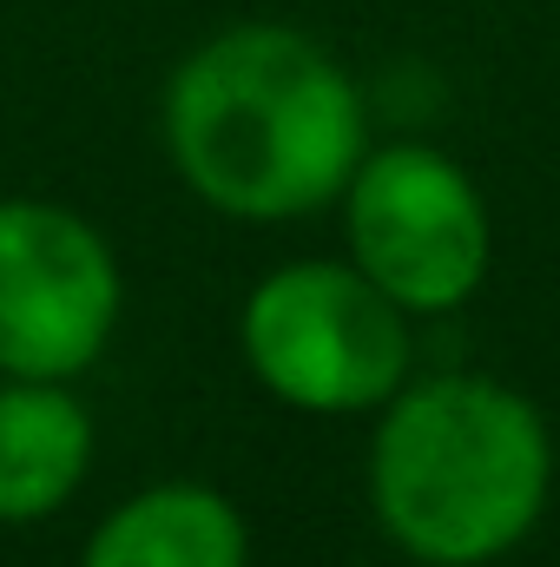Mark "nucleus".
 I'll use <instances>...</instances> for the list:
<instances>
[{
    "label": "nucleus",
    "instance_id": "obj_1",
    "mask_svg": "<svg viewBox=\"0 0 560 567\" xmlns=\"http://www.w3.org/2000/svg\"><path fill=\"white\" fill-rule=\"evenodd\" d=\"M158 140L178 185L218 218L290 225L343 198L370 152V100L317 33L238 20L172 66Z\"/></svg>",
    "mask_w": 560,
    "mask_h": 567
},
{
    "label": "nucleus",
    "instance_id": "obj_2",
    "mask_svg": "<svg viewBox=\"0 0 560 567\" xmlns=\"http://www.w3.org/2000/svg\"><path fill=\"white\" fill-rule=\"evenodd\" d=\"M376 528L416 567H495L515 555L554 495L548 416L501 377H409L370 429Z\"/></svg>",
    "mask_w": 560,
    "mask_h": 567
},
{
    "label": "nucleus",
    "instance_id": "obj_3",
    "mask_svg": "<svg viewBox=\"0 0 560 567\" xmlns=\"http://www.w3.org/2000/svg\"><path fill=\"white\" fill-rule=\"evenodd\" d=\"M409 310L350 258H290L251 284L238 350L251 383L297 416H376L416 377Z\"/></svg>",
    "mask_w": 560,
    "mask_h": 567
},
{
    "label": "nucleus",
    "instance_id": "obj_4",
    "mask_svg": "<svg viewBox=\"0 0 560 567\" xmlns=\"http://www.w3.org/2000/svg\"><path fill=\"white\" fill-rule=\"evenodd\" d=\"M343 258L409 317L462 310L495 258L488 198L462 158L428 140L370 145L343 185Z\"/></svg>",
    "mask_w": 560,
    "mask_h": 567
},
{
    "label": "nucleus",
    "instance_id": "obj_5",
    "mask_svg": "<svg viewBox=\"0 0 560 567\" xmlns=\"http://www.w3.org/2000/svg\"><path fill=\"white\" fill-rule=\"evenodd\" d=\"M126 310L106 231L53 198H0V377H86Z\"/></svg>",
    "mask_w": 560,
    "mask_h": 567
},
{
    "label": "nucleus",
    "instance_id": "obj_6",
    "mask_svg": "<svg viewBox=\"0 0 560 567\" xmlns=\"http://www.w3.org/2000/svg\"><path fill=\"white\" fill-rule=\"evenodd\" d=\"M80 567H251V522L218 482H145L100 515Z\"/></svg>",
    "mask_w": 560,
    "mask_h": 567
},
{
    "label": "nucleus",
    "instance_id": "obj_7",
    "mask_svg": "<svg viewBox=\"0 0 560 567\" xmlns=\"http://www.w3.org/2000/svg\"><path fill=\"white\" fill-rule=\"evenodd\" d=\"M100 429L73 383L0 377V528L60 515L93 475Z\"/></svg>",
    "mask_w": 560,
    "mask_h": 567
}]
</instances>
